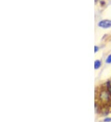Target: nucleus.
Listing matches in <instances>:
<instances>
[{"label":"nucleus","instance_id":"f257e3e1","mask_svg":"<svg viewBox=\"0 0 111 122\" xmlns=\"http://www.w3.org/2000/svg\"><path fill=\"white\" fill-rule=\"evenodd\" d=\"M98 26L103 28H109L111 27V20H103L99 22Z\"/></svg>","mask_w":111,"mask_h":122},{"label":"nucleus","instance_id":"f03ea898","mask_svg":"<svg viewBox=\"0 0 111 122\" xmlns=\"http://www.w3.org/2000/svg\"><path fill=\"white\" fill-rule=\"evenodd\" d=\"M101 61H98V60L96 61L95 62V69H99V67H101Z\"/></svg>","mask_w":111,"mask_h":122},{"label":"nucleus","instance_id":"7ed1b4c3","mask_svg":"<svg viewBox=\"0 0 111 122\" xmlns=\"http://www.w3.org/2000/svg\"><path fill=\"white\" fill-rule=\"evenodd\" d=\"M106 63L107 64H111V54L108 56V57L106 59Z\"/></svg>","mask_w":111,"mask_h":122},{"label":"nucleus","instance_id":"20e7f679","mask_svg":"<svg viewBox=\"0 0 111 122\" xmlns=\"http://www.w3.org/2000/svg\"><path fill=\"white\" fill-rule=\"evenodd\" d=\"M104 122H111V118H106L104 119Z\"/></svg>","mask_w":111,"mask_h":122},{"label":"nucleus","instance_id":"39448f33","mask_svg":"<svg viewBox=\"0 0 111 122\" xmlns=\"http://www.w3.org/2000/svg\"><path fill=\"white\" fill-rule=\"evenodd\" d=\"M98 51V46H95V52H96Z\"/></svg>","mask_w":111,"mask_h":122},{"label":"nucleus","instance_id":"423d86ee","mask_svg":"<svg viewBox=\"0 0 111 122\" xmlns=\"http://www.w3.org/2000/svg\"><path fill=\"white\" fill-rule=\"evenodd\" d=\"M109 91L110 94H111V86H110L109 88Z\"/></svg>","mask_w":111,"mask_h":122},{"label":"nucleus","instance_id":"0eeeda50","mask_svg":"<svg viewBox=\"0 0 111 122\" xmlns=\"http://www.w3.org/2000/svg\"><path fill=\"white\" fill-rule=\"evenodd\" d=\"M98 1V0H95V1Z\"/></svg>","mask_w":111,"mask_h":122}]
</instances>
